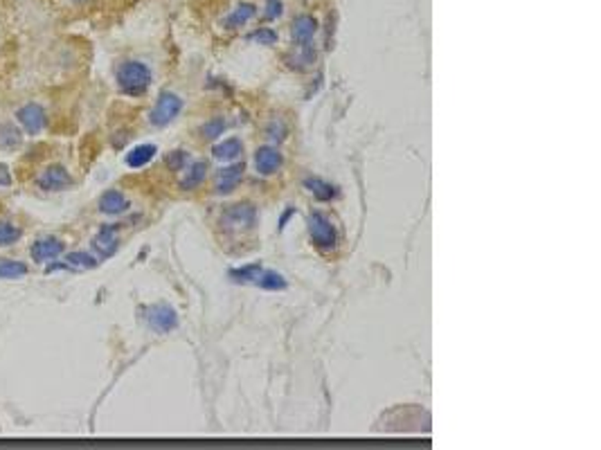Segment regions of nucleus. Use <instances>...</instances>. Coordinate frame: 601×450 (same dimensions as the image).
<instances>
[{
	"label": "nucleus",
	"mask_w": 601,
	"mask_h": 450,
	"mask_svg": "<svg viewBox=\"0 0 601 450\" xmlns=\"http://www.w3.org/2000/svg\"><path fill=\"white\" fill-rule=\"evenodd\" d=\"M117 84L126 95H142L151 84V70L140 61H126L117 70Z\"/></svg>",
	"instance_id": "f257e3e1"
},
{
	"label": "nucleus",
	"mask_w": 601,
	"mask_h": 450,
	"mask_svg": "<svg viewBox=\"0 0 601 450\" xmlns=\"http://www.w3.org/2000/svg\"><path fill=\"white\" fill-rule=\"evenodd\" d=\"M309 234L311 242L315 243L322 250H331L336 246V228H333V223L329 221L324 214L313 212L309 217Z\"/></svg>",
	"instance_id": "f03ea898"
},
{
	"label": "nucleus",
	"mask_w": 601,
	"mask_h": 450,
	"mask_svg": "<svg viewBox=\"0 0 601 450\" xmlns=\"http://www.w3.org/2000/svg\"><path fill=\"white\" fill-rule=\"evenodd\" d=\"M183 108V99L174 93H160V98L156 99V106L151 108V115H149V122L153 126H167L174 117L181 113Z\"/></svg>",
	"instance_id": "7ed1b4c3"
},
{
	"label": "nucleus",
	"mask_w": 601,
	"mask_h": 450,
	"mask_svg": "<svg viewBox=\"0 0 601 450\" xmlns=\"http://www.w3.org/2000/svg\"><path fill=\"white\" fill-rule=\"evenodd\" d=\"M144 313H147V325L151 327L156 334H169V331H174L178 327V316L176 311L171 307H167V304H153V307L144 309Z\"/></svg>",
	"instance_id": "20e7f679"
},
{
	"label": "nucleus",
	"mask_w": 601,
	"mask_h": 450,
	"mask_svg": "<svg viewBox=\"0 0 601 450\" xmlns=\"http://www.w3.org/2000/svg\"><path fill=\"white\" fill-rule=\"evenodd\" d=\"M37 185L46 191H64L73 185V176L61 165H52L37 178Z\"/></svg>",
	"instance_id": "39448f33"
},
{
	"label": "nucleus",
	"mask_w": 601,
	"mask_h": 450,
	"mask_svg": "<svg viewBox=\"0 0 601 450\" xmlns=\"http://www.w3.org/2000/svg\"><path fill=\"white\" fill-rule=\"evenodd\" d=\"M16 117H19V124L28 131V135H39L43 129H46L47 117L43 106H39V104H25V106L16 113Z\"/></svg>",
	"instance_id": "423d86ee"
},
{
	"label": "nucleus",
	"mask_w": 601,
	"mask_h": 450,
	"mask_svg": "<svg viewBox=\"0 0 601 450\" xmlns=\"http://www.w3.org/2000/svg\"><path fill=\"white\" fill-rule=\"evenodd\" d=\"M61 252H64V242L56 237H46L34 242L30 255H32V259L37 261V264H47V261L61 257Z\"/></svg>",
	"instance_id": "0eeeda50"
},
{
	"label": "nucleus",
	"mask_w": 601,
	"mask_h": 450,
	"mask_svg": "<svg viewBox=\"0 0 601 450\" xmlns=\"http://www.w3.org/2000/svg\"><path fill=\"white\" fill-rule=\"evenodd\" d=\"M254 208L250 203H239V205H232L230 209H228L226 214H223V223H226L228 228H250L254 223Z\"/></svg>",
	"instance_id": "6e6552de"
},
{
	"label": "nucleus",
	"mask_w": 601,
	"mask_h": 450,
	"mask_svg": "<svg viewBox=\"0 0 601 450\" xmlns=\"http://www.w3.org/2000/svg\"><path fill=\"white\" fill-rule=\"evenodd\" d=\"M254 167L262 176H273L279 167H282V154L273 147H262L254 154Z\"/></svg>",
	"instance_id": "1a4fd4ad"
},
{
	"label": "nucleus",
	"mask_w": 601,
	"mask_h": 450,
	"mask_svg": "<svg viewBox=\"0 0 601 450\" xmlns=\"http://www.w3.org/2000/svg\"><path fill=\"white\" fill-rule=\"evenodd\" d=\"M93 248L98 250V255L102 257V259L116 255V250H117V225H107V228L99 230V233L95 234V239H93Z\"/></svg>",
	"instance_id": "9d476101"
},
{
	"label": "nucleus",
	"mask_w": 601,
	"mask_h": 450,
	"mask_svg": "<svg viewBox=\"0 0 601 450\" xmlns=\"http://www.w3.org/2000/svg\"><path fill=\"white\" fill-rule=\"evenodd\" d=\"M318 32V21L313 16H297L293 21V38H296L300 46H309L311 38Z\"/></svg>",
	"instance_id": "9b49d317"
},
{
	"label": "nucleus",
	"mask_w": 601,
	"mask_h": 450,
	"mask_svg": "<svg viewBox=\"0 0 601 450\" xmlns=\"http://www.w3.org/2000/svg\"><path fill=\"white\" fill-rule=\"evenodd\" d=\"M241 176H244V165L236 163L232 167H226L219 172L217 178V191L219 194H230L236 185H239Z\"/></svg>",
	"instance_id": "f8f14e48"
},
{
	"label": "nucleus",
	"mask_w": 601,
	"mask_h": 450,
	"mask_svg": "<svg viewBox=\"0 0 601 450\" xmlns=\"http://www.w3.org/2000/svg\"><path fill=\"white\" fill-rule=\"evenodd\" d=\"M126 209H129V200H126V196L117 190H108L107 194H102V199H99V212L116 217V214L126 212Z\"/></svg>",
	"instance_id": "ddd939ff"
},
{
	"label": "nucleus",
	"mask_w": 601,
	"mask_h": 450,
	"mask_svg": "<svg viewBox=\"0 0 601 450\" xmlns=\"http://www.w3.org/2000/svg\"><path fill=\"white\" fill-rule=\"evenodd\" d=\"M156 154H158L156 144H138V147L131 149L129 154H126V165L133 169H140L144 167V165L151 163Z\"/></svg>",
	"instance_id": "4468645a"
},
{
	"label": "nucleus",
	"mask_w": 601,
	"mask_h": 450,
	"mask_svg": "<svg viewBox=\"0 0 601 450\" xmlns=\"http://www.w3.org/2000/svg\"><path fill=\"white\" fill-rule=\"evenodd\" d=\"M241 151H244V147H241L239 140L228 138V140H223L221 144H217V147H214V158L235 160V158H239Z\"/></svg>",
	"instance_id": "2eb2a0df"
},
{
	"label": "nucleus",
	"mask_w": 601,
	"mask_h": 450,
	"mask_svg": "<svg viewBox=\"0 0 601 450\" xmlns=\"http://www.w3.org/2000/svg\"><path fill=\"white\" fill-rule=\"evenodd\" d=\"M254 284L264 288V291H284L287 288V279L279 273H275V270H262V275Z\"/></svg>",
	"instance_id": "dca6fc26"
},
{
	"label": "nucleus",
	"mask_w": 601,
	"mask_h": 450,
	"mask_svg": "<svg viewBox=\"0 0 601 450\" xmlns=\"http://www.w3.org/2000/svg\"><path fill=\"white\" fill-rule=\"evenodd\" d=\"M23 142V133L19 131V126L14 124H0V147L3 149H16Z\"/></svg>",
	"instance_id": "f3484780"
},
{
	"label": "nucleus",
	"mask_w": 601,
	"mask_h": 450,
	"mask_svg": "<svg viewBox=\"0 0 601 450\" xmlns=\"http://www.w3.org/2000/svg\"><path fill=\"white\" fill-rule=\"evenodd\" d=\"M205 174H208V163H194L187 169V176L183 178L181 187L183 190H194L205 181Z\"/></svg>",
	"instance_id": "a211bd4d"
},
{
	"label": "nucleus",
	"mask_w": 601,
	"mask_h": 450,
	"mask_svg": "<svg viewBox=\"0 0 601 450\" xmlns=\"http://www.w3.org/2000/svg\"><path fill=\"white\" fill-rule=\"evenodd\" d=\"M28 275V266L23 261L0 259V279H19Z\"/></svg>",
	"instance_id": "6ab92c4d"
},
{
	"label": "nucleus",
	"mask_w": 601,
	"mask_h": 450,
	"mask_svg": "<svg viewBox=\"0 0 601 450\" xmlns=\"http://www.w3.org/2000/svg\"><path fill=\"white\" fill-rule=\"evenodd\" d=\"M253 16H254V5H250V3H244V5H239L235 12H232L230 16H228L226 28H228V30L239 28V25L248 23V21L253 19Z\"/></svg>",
	"instance_id": "aec40b11"
},
{
	"label": "nucleus",
	"mask_w": 601,
	"mask_h": 450,
	"mask_svg": "<svg viewBox=\"0 0 601 450\" xmlns=\"http://www.w3.org/2000/svg\"><path fill=\"white\" fill-rule=\"evenodd\" d=\"M260 275H262L260 264H250V266H244V268L230 270V279L236 284H254Z\"/></svg>",
	"instance_id": "412c9836"
},
{
	"label": "nucleus",
	"mask_w": 601,
	"mask_h": 450,
	"mask_svg": "<svg viewBox=\"0 0 601 450\" xmlns=\"http://www.w3.org/2000/svg\"><path fill=\"white\" fill-rule=\"evenodd\" d=\"M305 185H306V190H309L318 200H329L336 196V187L329 185V183H324V181H320V178H309Z\"/></svg>",
	"instance_id": "4be33fe9"
},
{
	"label": "nucleus",
	"mask_w": 601,
	"mask_h": 450,
	"mask_svg": "<svg viewBox=\"0 0 601 450\" xmlns=\"http://www.w3.org/2000/svg\"><path fill=\"white\" fill-rule=\"evenodd\" d=\"M98 266V259L89 252H70L65 257V268H79V270H89Z\"/></svg>",
	"instance_id": "5701e85b"
},
{
	"label": "nucleus",
	"mask_w": 601,
	"mask_h": 450,
	"mask_svg": "<svg viewBox=\"0 0 601 450\" xmlns=\"http://www.w3.org/2000/svg\"><path fill=\"white\" fill-rule=\"evenodd\" d=\"M23 237V230L10 221H0V246H14Z\"/></svg>",
	"instance_id": "b1692460"
},
{
	"label": "nucleus",
	"mask_w": 601,
	"mask_h": 450,
	"mask_svg": "<svg viewBox=\"0 0 601 450\" xmlns=\"http://www.w3.org/2000/svg\"><path fill=\"white\" fill-rule=\"evenodd\" d=\"M226 120L223 117H212L210 122H205L203 126H201V138L205 140H217L221 138L223 131H226Z\"/></svg>",
	"instance_id": "393cba45"
},
{
	"label": "nucleus",
	"mask_w": 601,
	"mask_h": 450,
	"mask_svg": "<svg viewBox=\"0 0 601 450\" xmlns=\"http://www.w3.org/2000/svg\"><path fill=\"white\" fill-rule=\"evenodd\" d=\"M250 38L260 43V46H273V43L278 41V34L269 28H262V30H257V32H254Z\"/></svg>",
	"instance_id": "a878e982"
},
{
	"label": "nucleus",
	"mask_w": 601,
	"mask_h": 450,
	"mask_svg": "<svg viewBox=\"0 0 601 450\" xmlns=\"http://www.w3.org/2000/svg\"><path fill=\"white\" fill-rule=\"evenodd\" d=\"M185 163H187L185 151H174V154H169V158H167V165H169L174 172H181V169L185 167Z\"/></svg>",
	"instance_id": "bb28decb"
},
{
	"label": "nucleus",
	"mask_w": 601,
	"mask_h": 450,
	"mask_svg": "<svg viewBox=\"0 0 601 450\" xmlns=\"http://www.w3.org/2000/svg\"><path fill=\"white\" fill-rule=\"evenodd\" d=\"M282 14V0H266V19H278Z\"/></svg>",
	"instance_id": "cd10ccee"
},
{
	"label": "nucleus",
	"mask_w": 601,
	"mask_h": 450,
	"mask_svg": "<svg viewBox=\"0 0 601 450\" xmlns=\"http://www.w3.org/2000/svg\"><path fill=\"white\" fill-rule=\"evenodd\" d=\"M0 183H3V185H10V183H12L10 174H7L5 167H0Z\"/></svg>",
	"instance_id": "c85d7f7f"
},
{
	"label": "nucleus",
	"mask_w": 601,
	"mask_h": 450,
	"mask_svg": "<svg viewBox=\"0 0 601 450\" xmlns=\"http://www.w3.org/2000/svg\"><path fill=\"white\" fill-rule=\"evenodd\" d=\"M73 3H86V0H73Z\"/></svg>",
	"instance_id": "c756f323"
}]
</instances>
